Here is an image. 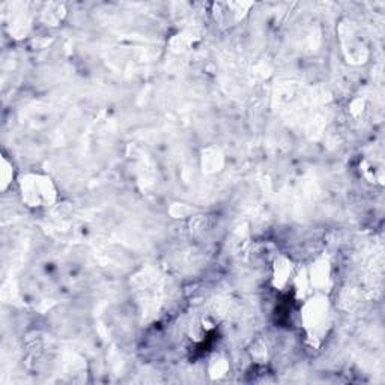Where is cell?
I'll list each match as a JSON object with an SVG mask.
<instances>
[{
  "label": "cell",
  "mask_w": 385,
  "mask_h": 385,
  "mask_svg": "<svg viewBox=\"0 0 385 385\" xmlns=\"http://www.w3.org/2000/svg\"><path fill=\"white\" fill-rule=\"evenodd\" d=\"M333 324L331 303L325 294H312L301 301L300 325L306 340L312 346H319L328 336Z\"/></svg>",
  "instance_id": "1"
},
{
  "label": "cell",
  "mask_w": 385,
  "mask_h": 385,
  "mask_svg": "<svg viewBox=\"0 0 385 385\" xmlns=\"http://www.w3.org/2000/svg\"><path fill=\"white\" fill-rule=\"evenodd\" d=\"M21 202L32 209H44L57 202V187L50 175L41 172H26L17 178Z\"/></svg>",
  "instance_id": "2"
},
{
  "label": "cell",
  "mask_w": 385,
  "mask_h": 385,
  "mask_svg": "<svg viewBox=\"0 0 385 385\" xmlns=\"http://www.w3.org/2000/svg\"><path fill=\"white\" fill-rule=\"evenodd\" d=\"M307 277L310 281V288L313 294H330L333 286V268L330 257L322 255L310 267H306Z\"/></svg>",
  "instance_id": "3"
},
{
  "label": "cell",
  "mask_w": 385,
  "mask_h": 385,
  "mask_svg": "<svg viewBox=\"0 0 385 385\" xmlns=\"http://www.w3.org/2000/svg\"><path fill=\"white\" fill-rule=\"evenodd\" d=\"M296 265L294 260L288 256H277L272 264V276L271 283L276 291H286L292 286V281L296 272Z\"/></svg>",
  "instance_id": "4"
},
{
  "label": "cell",
  "mask_w": 385,
  "mask_h": 385,
  "mask_svg": "<svg viewBox=\"0 0 385 385\" xmlns=\"http://www.w3.org/2000/svg\"><path fill=\"white\" fill-rule=\"evenodd\" d=\"M250 4H223L221 8H225L220 12H216V20L221 23V26H233L247 14V9L250 8Z\"/></svg>",
  "instance_id": "5"
},
{
  "label": "cell",
  "mask_w": 385,
  "mask_h": 385,
  "mask_svg": "<svg viewBox=\"0 0 385 385\" xmlns=\"http://www.w3.org/2000/svg\"><path fill=\"white\" fill-rule=\"evenodd\" d=\"M225 167V155L218 147H208L202 154V169L208 175H214Z\"/></svg>",
  "instance_id": "6"
},
{
  "label": "cell",
  "mask_w": 385,
  "mask_h": 385,
  "mask_svg": "<svg viewBox=\"0 0 385 385\" xmlns=\"http://www.w3.org/2000/svg\"><path fill=\"white\" fill-rule=\"evenodd\" d=\"M230 370L229 359L225 355L216 354L209 358V364H208V375L211 379L218 381L223 379Z\"/></svg>",
  "instance_id": "7"
},
{
  "label": "cell",
  "mask_w": 385,
  "mask_h": 385,
  "mask_svg": "<svg viewBox=\"0 0 385 385\" xmlns=\"http://www.w3.org/2000/svg\"><path fill=\"white\" fill-rule=\"evenodd\" d=\"M16 179V170L12 161L8 160L6 155L2 157V163H0V189L2 191H8V189L12 185Z\"/></svg>",
  "instance_id": "8"
}]
</instances>
